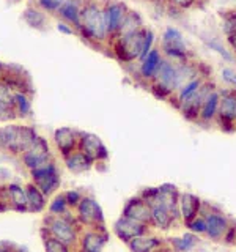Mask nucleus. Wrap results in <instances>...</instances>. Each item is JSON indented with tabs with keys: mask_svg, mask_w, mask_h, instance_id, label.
Masks as SVG:
<instances>
[{
	"mask_svg": "<svg viewBox=\"0 0 236 252\" xmlns=\"http://www.w3.org/2000/svg\"><path fill=\"white\" fill-rule=\"evenodd\" d=\"M149 87H151L156 96L159 98L170 99L175 96V93L183 87L179 74V62H172L164 57L154 79L149 82Z\"/></svg>",
	"mask_w": 236,
	"mask_h": 252,
	"instance_id": "f257e3e1",
	"label": "nucleus"
},
{
	"mask_svg": "<svg viewBox=\"0 0 236 252\" xmlns=\"http://www.w3.org/2000/svg\"><path fill=\"white\" fill-rule=\"evenodd\" d=\"M161 52L172 62H187L191 57L184 35L177 27H167L161 38Z\"/></svg>",
	"mask_w": 236,
	"mask_h": 252,
	"instance_id": "f03ea898",
	"label": "nucleus"
},
{
	"mask_svg": "<svg viewBox=\"0 0 236 252\" xmlns=\"http://www.w3.org/2000/svg\"><path fill=\"white\" fill-rule=\"evenodd\" d=\"M81 29L84 30V33L96 41H102L106 39L107 30L104 24V13L102 10L94 3H88L82 8L81 11Z\"/></svg>",
	"mask_w": 236,
	"mask_h": 252,
	"instance_id": "7ed1b4c3",
	"label": "nucleus"
},
{
	"mask_svg": "<svg viewBox=\"0 0 236 252\" xmlns=\"http://www.w3.org/2000/svg\"><path fill=\"white\" fill-rule=\"evenodd\" d=\"M145 30H147V27L134 32L131 35L117 38L115 51H117L118 59L123 62H128V63L140 60L142 47H144V41H145Z\"/></svg>",
	"mask_w": 236,
	"mask_h": 252,
	"instance_id": "20e7f679",
	"label": "nucleus"
},
{
	"mask_svg": "<svg viewBox=\"0 0 236 252\" xmlns=\"http://www.w3.org/2000/svg\"><path fill=\"white\" fill-rule=\"evenodd\" d=\"M217 87L216 84L212 82V81H208L205 82L199 90H197L191 98H187L183 104L178 106V110L181 114H183V117L186 118V120L189 122H197L199 120V114H200V109L203 106V102L205 99L208 98V94L212 92V90H216Z\"/></svg>",
	"mask_w": 236,
	"mask_h": 252,
	"instance_id": "39448f33",
	"label": "nucleus"
},
{
	"mask_svg": "<svg viewBox=\"0 0 236 252\" xmlns=\"http://www.w3.org/2000/svg\"><path fill=\"white\" fill-rule=\"evenodd\" d=\"M216 120L222 125V128L232 126V129H236V89L220 92L219 112Z\"/></svg>",
	"mask_w": 236,
	"mask_h": 252,
	"instance_id": "423d86ee",
	"label": "nucleus"
},
{
	"mask_svg": "<svg viewBox=\"0 0 236 252\" xmlns=\"http://www.w3.org/2000/svg\"><path fill=\"white\" fill-rule=\"evenodd\" d=\"M36 137L33 136V132L30 129H24L18 128V126H10L3 131H0V140L3 142L6 147H10L13 150H21V148H27L31 145Z\"/></svg>",
	"mask_w": 236,
	"mask_h": 252,
	"instance_id": "0eeeda50",
	"label": "nucleus"
},
{
	"mask_svg": "<svg viewBox=\"0 0 236 252\" xmlns=\"http://www.w3.org/2000/svg\"><path fill=\"white\" fill-rule=\"evenodd\" d=\"M128 11H129L128 6L121 2H112L102 10V13H104V24H106L107 35L117 36Z\"/></svg>",
	"mask_w": 236,
	"mask_h": 252,
	"instance_id": "6e6552de",
	"label": "nucleus"
},
{
	"mask_svg": "<svg viewBox=\"0 0 236 252\" xmlns=\"http://www.w3.org/2000/svg\"><path fill=\"white\" fill-rule=\"evenodd\" d=\"M114 230L118 235V238L123 240L124 243H129L131 240L147 233V224H142L136 219L123 216L115 222Z\"/></svg>",
	"mask_w": 236,
	"mask_h": 252,
	"instance_id": "1a4fd4ad",
	"label": "nucleus"
},
{
	"mask_svg": "<svg viewBox=\"0 0 236 252\" xmlns=\"http://www.w3.org/2000/svg\"><path fill=\"white\" fill-rule=\"evenodd\" d=\"M123 216L136 219L142 224H149L151 222V207L142 197H137V199H132L126 203Z\"/></svg>",
	"mask_w": 236,
	"mask_h": 252,
	"instance_id": "9d476101",
	"label": "nucleus"
},
{
	"mask_svg": "<svg viewBox=\"0 0 236 252\" xmlns=\"http://www.w3.org/2000/svg\"><path fill=\"white\" fill-rule=\"evenodd\" d=\"M164 60V55L161 52V49H157V47H153L151 52H149L145 59H142L139 63V74L142 79H145V81L148 82H151L156 73H157V69H159L161 66V63Z\"/></svg>",
	"mask_w": 236,
	"mask_h": 252,
	"instance_id": "9b49d317",
	"label": "nucleus"
},
{
	"mask_svg": "<svg viewBox=\"0 0 236 252\" xmlns=\"http://www.w3.org/2000/svg\"><path fill=\"white\" fill-rule=\"evenodd\" d=\"M149 207H151V224L157 228H162V230H167L173 220L178 218L167 205L159 200H153Z\"/></svg>",
	"mask_w": 236,
	"mask_h": 252,
	"instance_id": "f8f14e48",
	"label": "nucleus"
},
{
	"mask_svg": "<svg viewBox=\"0 0 236 252\" xmlns=\"http://www.w3.org/2000/svg\"><path fill=\"white\" fill-rule=\"evenodd\" d=\"M33 178L38 181V185L44 194H51L59 185V178H57V173H55V169L49 164H46L39 169H35Z\"/></svg>",
	"mask_w": 236,
	"mask_h": 252,
	"instance_id": "ddd939ff",
	"label": "nucleus"
},
{
	"mask_svg": "<svg viewBox=\"0 0 236 252\" xmlns=\"http://www.w3.org/2000/svg\"><path fill=\"white\" fill-rule=\"evenodd\" d=\"M219 101H220V92L216 89V90H212L208 94L206 99H205L203 106L200 109L199 120H197V123L208 125L211 122H214L217 118V112H219Z\"/></svg>",
	"mask_w": 236,
	"mask_h": 252,
	"instance_id": "4468645a",
	"label": "nucleus"
},
{
	"mask_svg": "<svg viewBox=\"0 0 236 252\" xmlns=\"http://www.w3.org/2000/svg\"><path fill=\"white\" fill-rule=\"evenodd\" d=\"M202 207V200L191 192H184L179 195V215L184 222H189L197 218Z\"/></svg>",
	"mask_w": 236,
	"mask_h": 252,
	"instance_id": "2eb2a0df",
	"label": "nucleus"
},
{
	"mask_svg": "<svg viewBox=\"0 0 236 252\" xmlns=\"http://www.w3.org/2000/svg\"><path fill=\"white\" fill-rule=\"evenodd\" d=\"M49 150H47V145L44 144V140L41 139H35L31 142V148L30 152L26 155V162L29 167H33V169H39L46 165V161H47V153Z\"/></svg>",
	"mask_w": 236,
	"mask_h": 252,
	"instance_id": "dca6fc26",
	"label": "nucleus"
},
{
	"mask_svg": "<svg viewBox=\"0 0 236 252\" xmlns=\"http://www.w3.org/2000/svg\"><path fill=\"white\" fill-rule=\"evenodd\" d=\"M205 220H206V235L211 240L224 238L228 230V222L222 215L209 213V215L205 216Z\"/></svg>",
	"mask_w": 236,
	"mask_h": 252,
	"instance_id": "f3484780",
	"label": "nucleus"
},
{
	"mask_svg": "<svg viewBox=\"0 0 236 252\" xmlns=\"http://www.w3.org/2000/svg\"><path fill=\"white\" fill-rule=\"evenodd\" d=\"M79 215L81 219L87 224H98L102 222V211L99 205L91 199H84L79 205Z\"/></svg>",
	"mask_w": 236,
	"mask_h": 252,
	"instance_id": "a211bd4d",
	"label": "nucleus"
},
{
	"mask_svg": "<svg viewBox=\"0 0 236 252\" xmlns=\"http://www.w3.org/2000/svg\"><path fill=\"white\" fill-rule=\"evenodd\" d=\"M82 153L85 156H88L90 159L107 156L106 147L101 144L99 137L93 136V134H84V137H82Z\"/></svg>",
	"mask_w": 236,
	"mask_h": 252,
	"instance_id": "6ab92c4d",
	"label": "nucleus"
},
{
	"mask_svg": "<svg viewBox=\"0 0 236 252\" xmlns=\"http://www.w3.org/2000/svg\"><path fill=\"white\" fill-rule=\"evenodd\" d=\"M162 241L156 236H137L128 243V246L132 252H154L157 248H161Z\"/></svg>",
	"mask_w": 236,
	"mask_h": 252,
	"instance_id": "aec40b11",
	"label": "nucleus"
},
{
	"mask_svg": "<svg viewBox=\"0 0 236 252\" xmlns=\"http://www.w3.org/2000/svg\"><path fill=\"white\" fill-rule=\"evenodd\" d=\"M206 81H208V77H206V76H199V77L192 79L191 82H187L186 85L181 87V89L175 93V96H173V98H175V101H177V102H175L177 107L183 104V102H184L187 98H191L192 94H194L197 90H199L200 87H202L205 82H206Z\"/></svg>",
	"mask_w": 236,
	"mask_h": 252,
	"instance_id": "412c9836",
	"label": "nucleus"
},
{
	"mask_svg": "<svg viewBox=\"0 0 236 252\" xmlns=\"http://www.w3.org/2000/svg\"><path fill=\"white\" fill-rule=\"evenodd\" d=\"M140 29H144V21H142L140 14L137 11H128V14H126V18L121 24L120 30H118L117 33V38L118 36H126V35H131L134 33V32H137Z\"/></svg>",
	"mask_w": 236,
	"mask_h": 252,
	"instance_id": "4be33fe9",
	"label": "nucleus"
},
{
	"mask_svg": "<svg viewBox=\"0 0 236 252\" xmlns=\"http://www.w3.org/2000/svg\"><path fill=\"white\" fill-rule=\"evenodd\" d=\"M52 233L57 236V240H60L61 243L65 244H71L74 241V232H73V227H71L69 222L63 219H55L52 222Z\"/></svg>",
	"mask_w": 236,
	"mask_h": 252,
	"instance_id": "5701e85b",
	"label": "nucleus"
},
{
	"mask_svg": "<svg viewBox=\"0 0 236 252\" xmlns=\"http://www.w3.org/2000/svg\"><path fill=\"white\" fill-rule=\"evenodd\" d=\"M55 142L60 147L63 153H69L74 147V132L69 128H60L59 131H55Z\"/></svg>",
	"mask_w": 236,
	"mask_h": 252,
	"instance_id": "b1692460",
	"label": "nucleus"
},
{
	"mask_svg": "<svg viewBox=\"0 0 236 252\" xmlns=\"http://www.w3.org/2000/svg\"><path fill=\"white\" fill-rule=\"evenodd\" d=\"M203 43L208 49L214 51L216 54H219L225 62H235L236 60V55L233 54V51H228L227 47L222 44V41L217 38H203Z\"/></svg>",
	"mask_w": 236,
	"mask_h": 252,
	"instance_id": "393cba45",
	"label": "nucleus"
},
{
	"mask_svg": "<svg viewBox=\"0 0 236 252\" xmlns=\"http://www.w3.org/2000/svg\"><path fill=\"white\" fill-rule=\"evenodd\" d=\"M81 11L82 10H79V5L76 0H68V2H65L60 8V13L63 18L68 19L69 22H74L79 27H81Z\"/></svg>",
	"mask_w": 236,
	"mask_h": 252,
	"instance_id": "a878e982",
	"label": "nucleus"
},
{
	"mask_svg": "<svg viewBox=\"0 0 236 252\" xmlns=\"http://www.w3.org/2000/svg\"><path fill=\"white\" fill-rule=\"evenodd\" d=\"M66 162H68V169L69 170L79 173V172H84V170H87V169L90 167L91 159H90L88 156H85L84 153H76L71 158H68Z\"/></svg>",
	"mask_w": 236,
	"mask_h": 252,
	"instance_id": "bb28decb",
	"label": "nucleus"
},
{
	"mask_svg": "<svg viewBox=\"0 0 236 252\" xmlns=\"http://www.w3.org/2000/svg\"><path fill=\"white\" fill-rule=\"evenodd\" d=\"M197 244V236L194 233H186L181 238H172V248L177 252H189Z\"/></svg>",
	"mask_w": 236,
	"mask_h": 252,
	"instance_id": "cd10ccee",
	"label": "nucleus"
},
{
	"mask_svg": "<svg viewBox=\"0 0 236 252\" xmlns=\"http://www.w3.org/2000/svg\"><path fill=\"white\" fill-rule=\"evenodd\" d=\"M106 240L98 233H88L84 238V251L85 252H101L104 248Z\"/></svg>",
	"mask_w": 236,
	"mask_h": 252,
	"instance_id": "c85d7f7f",
	"label": "nucleus"
},
{
	"mask_svg": "<svg viewBox=\"0 0 236 252\" xmlns=\"http://www.w3.org/2000/svg\"><path fill=\"white\" fill-rule=\"evenodd\" d=\"M27 197H29V203L31 205V210L39 211L44 207V200H43V195L39 194V191L36 188H29L27 191Z\"/></svg>",
	"mask_w": 236,
	"mask_h": 252,
	"instance_id": "c756f323",
	"label": "nucleus"
},
{
	"mask_svg": "<svg viewBox=\"0 0 236 252\" xmlns=\"http://www.w3.org/2000/svg\"><path fill=\"white\" fill-rule=\"evenodd\" d=\"M154 39H156V35H154V32L151 29H148L145 30V41H144V47H142V54H140V60L142 59H145L147 55L151 52L153 49V44H154ZM139 60V62H140Z\"/></svg>",
	"mask_w": 236,
	"mask_h": 252,
	"instance_id": "7c9ffc66",
	"label": "nucleus"
},
{
	"mask_svg": "<svg viewBox=\"0 0 236 252\" xmlns=\"http://www.w3.org/2000/svg\"><path fill=\"white\" fill-rule=\"evenodd\" d=\"M10 192H11V195H13V200H14V203L18 205V208L19 210H22L24 207L27 205V197H26V194H24V191L19 188V186H10Z\"/></svg>",
	"mask_w": 236,
	"mask_h": 252,
	"instance_id": "2f4dec72",
	"label": "nucleus"
},
{
	"mask_svg": "<svg viewBox=\"0 0 236 252\" xmlns=\"http://www.w3.org/2000/svg\"><path fill=\"white\" fill-rule=\"evenodd\" d=\"M189 230H191L192 233H206V220H205V218H194L192 220H189V222H186Z\"/></svg>",
	"mask_w": 236,
	"mask_h": 252,
	"instance_id": "473e14b6",
	"label": "nucleus"
},
{
	"mask_svg": "<svg viewBox=\"0 0 236 252\" xmlns=\"http://www.w3.org/2000/svg\"><path fill=\"white\" fill-rule=\"evenodd\" d=\"M220 77L227 85L236 89V71L233 68H222L220 69Z\"/></svg>",
	"mask_w": 236,
	"mask_h": 252,
	"instance_id": "72a5a7b5",
	"label": "nucleus"
},
{
	"mask_svg": "<svg viewBox=\"0 0 236 252\" xmlns=\"http://www.w3.org/2000/svg\"><path fill=\"white\" fill-rule=\"evenodd\" d=\"M167 3L173 8H178V10H189V8L195 6L199 3V0H167Z\"/></svg>",
	"mask_w": 236,
	"mask_h": 252,
	"instance_id": "f704fd0d",
	"label": "nucleus"
},
{
	"mask_svg": "<svg viewBox=\"0 0 236 252\" xmlns=\"http://www.w3.org/2000/svg\"><path fill=\"white\" fill-rule=\"evenodd\" d=\"M46 249L47 252H68L66 244L61 243L60 240H49L46 243Z\"/></svg>",
	"mask_w": 236,
	"mask_h": 252,
	"instance_id": "c9c22d12",
	"label": "nucleus"
},
{
	"mask_svg": "<svg viewBox=\"0 0 236 252\" xmlns=\"http://www.w3.org/2000/svg\"><path fill=\"white\" fill-rule=\"evenodd\" d=\"M14 99H16V96H13L8 87L0 85V102H3L5 106H10L14 102Z\"/></svg>",
	"mask_w": 236,
	"mask_h": 252,
	"instance_id": "e433bc0d",
	"label": "nucleus"
},
{
	"mask_svg": "<svg viewBox=\"0 0 236 252\" xmlns=\"http://www.w3.org/2000/svg\"><path fill=\"white\" fill-rule=\"evenodd\" d=\"M66 0H41V5L46 8V10H60V8L63 6V3H65Z\"/></svg>",
	"mask_w": 236,
	"mask_h": 252,
	"instance_id": "4c0bfd02",
	"label": "nucleus"
},
{
	"mask_svg": "<svg viewBox=\"0 0 236 252\" xmlns=\"http://www.w3.org/2000/svg\"><path fill=\"white\" fill-rule=\"evenodd\" d=\"M16 101H18V104H19V109H21V112L22 114H26V112H29V109H30V106H29V101H27V98L24 96V94H16Z\"/></svg>",
	"mask_w": 236,
	"mask_h": 252,
	"instance_id": "58836bf2",
	"label": "nucleus"
},
{
	"mask_svg": "<svg viewBox=\"0 0 236 252\" xmlns=\"http://www.w3.org/2000/svg\"><path fill=\"white\" fill-rule=\"evenodd\" d=\"M51 210H52L54 213H60V211L65 210V199H61V197H59V199L51 205Z\"/></svg>",
	"mask_w": 236,
	"mask_h": 252,
	"instance_id": "ea45409f",
	"label": "nucleus"
},
{
	"mask_svg": "<svg viewBox=\"0 0 236 252\" xmlns=\"http://www.w3.org/2000/svg\"><path fill=\"white\" fill-rule=\"evenodd\" d=\"M66 199H68L69 203H77L79 199H81V195H79V192H68Z\"/></svg>",
	"mask_w": 236,
	"mask_h": 252,
	"instance_id": "a19ab883",
	"label": "nucleus"
},
{
	"mask_svg": "<svg viewBox=\"0 0 236 252\" xmlns=\"http://www.w3.org/2000/svg\"><path fill=\"white\" fill-rule=\"evenodd\" d=\"M61 33H66V35H71L73 33V29H69V27H66V24H63V22H60L59 24V27H57Z\"/></svg>",
	"mask_w": 236,
	"mask_h": 252,
	"instance_id": "79ce46f5",
	"label": "nucleus"
},
{
	"mask_svg": "<svg viewBox=\"0 0 236 252\" xmlns=\"http://www.w3.org/2000/svg\"><path fill=\"white\" fill-rule=\"evenodd\" d=\"M2 114H6L8 117H10V112H8V106H5L3 102H0V120H6L5 115Z\"/></svg>",
	"mask_w": 236,
	"mask_h": 252,
	"instance_id": "37998d69",
	"label": "nucleus"
},
{
	"mask_svg": "<svg viewBox=\"0 0 236 252\" xmlns=\"http://www.w3.org/2000/svg\"><path fill=\"white\" fill-rule=\"evenodd\" d=\"M233 19H235V26H236V13H233Z\"/></svg>",
	"mask_w": 236,
	"mask_h": 252,
	"instance_id": "c03bdc74",
	"label": "nucleus"
},
{
	"mask_svg": "<svg viewBox=\"0 0 236 252\" xmlns=\"http://www.w3.org/2000/svg\"><path fill=\"white\" fill-rule=\"evenodd\" d=\"M154 2H167V0H154Z\"/></svg>",
	"mask_w": 236,
	"mask_h": 252,
	"instance_id": "a18cd8bd",
	"label": "nucleus"
},
{
	"mask_svg": "<svg viewBox=\"0 0 236 252\" xmlns=\"http://www.w3.org/2000/svg\"><path fill=\"white\" fill-rule=\"evenodd\" d=\"M157 252H172V251H157Z\"/></svg>",
	"mask_w": 236,
	"mask_h": 252,
	"instance_id": "49530a36",
	"label": "nucleus"
}]
</instances>
